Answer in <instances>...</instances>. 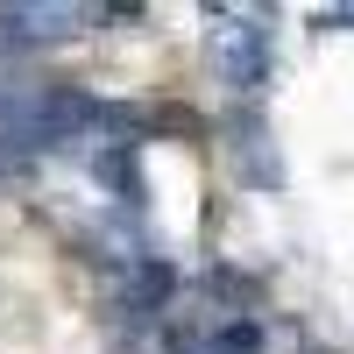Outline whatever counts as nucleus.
Returning <instances> with one entry per match:
<instances>
[{
	"instance_id": "obj_2",
	"label": "nucleus",
	"mask_w": 354,
	"mask_h": 354,
	"mask_svg": "<svg viewBox=\"0 0 354 354\" xmlns=\"http://www.w3.org/2000/svg\"><path fill=\"white\" fill-rule=\"evenodd\" d=\"M85 21H100V8H78V0H15V8H0V28L21 43H64L78 36Z\"/></svg>"
},
{
	"instance_id": "obj_5",
	"label": "nucleus",
	"mask_w": 354,
	"mask_h": 354,
	"mask_svg": "<svg viewBox=\"0 0 354 354\" xmlns=\"http://www.w3.org/2000/svg\"><path fill=\"white\" fill-rule=\"evenodd\" d=\"M128 354H185V347H177V340H170L163 326H142V333L128 340Z\"/></svg>"
},
{
	"instance_id": "obj_3",
	"label": "nucleus",
	"mask_w": 354,
	"mask_h": 354,
	"mask_svg": "<svg viewBox=\"0 0 354 354\" xmlns=\"http://www.w3.org/2000/svg\"><path fill=\"white\" fill-rule=\"evenodd\" d=\"M0 142H15V149H36L43 135V85L28 78H0Z\"/></svg>"
},
{
	"instance_id": "obj_1",
	"label": "nucleus",
	"mask_w": 354,
	"mask_h": 354,
	"mask_svg": "<svg viewBox=\"0 0 354 354\" xmlns=\"http://www.w3.org/2000/svg\"><path fill=\"white\" fill-rule=\"evenodd\" d=\"M205 50H213L220 85H234V93H262V78H270V28H262L255 15H220Z\"/></svg>"
},
{
	"instance_id": "obj_4",
	"label": "nucleus",
	"mask_w": 354,
	"mask_h": 354,
	"mask_svg": "<svg viewBox=\"0 0 354 354\" xmlns=\"http://www.w3.org/2000/svg\"><path fill=\"white\" fill-rule=\"evenodd\" d=\"M234 163H241V177H248V185H262V192L283 185V163H277V149H270V128H262L255 113L234 121Z\"/></svg>"
}]
</instances>
